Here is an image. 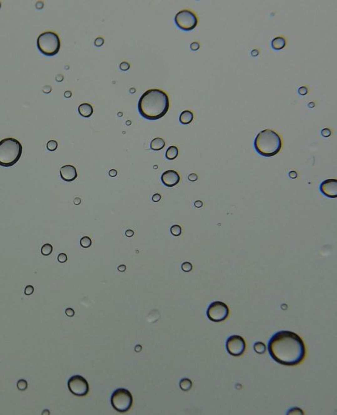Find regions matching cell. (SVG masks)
I'll return each mask as SVG.
<instances>
[{
  "label": "cell",
  "mask_w": 337,
  "mask_h": 415,
  "mask_svg": "<svg viewBox=\"0 0 337 415\" xmlns=\"http://www.w3.org/2000/svg\"><path fill=\"white\" fill-rule=\"evenodd\" d=\"M198 17L194 13L186 9L179 11L175 17L176 26L185 31L194 29L198 24Z\"/></svg>",
  "instance_id": "52a82bcc"
},
{
  "label": "cell",
  "mask_w": 337,
  "mask_h": 415,
  "mask_svg": "<svg viewBox=\"0 0 337 415\" xmlns=\"http://www.w3.org/2000/svg\"><path fill=\"white\" fill-rule=\"evenodd\" d=\"M321 134L324 137H329L331 134V132L329 129H324L321 131Z\"/></svg>",
  "instance_id": "1f68e13d"
},
{
  "label": "cell",
  "mask_w": 337,
  "mask_h": 415,
  "mask_svg": "<svg viewBox=\"0 0 337 415\" xmlns=\"http://www.w3.org/2000/svg\"><path fill=\"white\" fill-rule=\"evenodd\" d=\"M17 388L19 389L20 391H24L26 390L27 387H28V384L27 382L25 380H20L17 382Z\"/></svg>",
  "instance_id": "d4e9b609"
},
{
  "label": "cell",
  "mask_w": 337,
  "mask_h": 415,
  "mask_svg": "<svg viewBox=\"0 0 337 415\" xmlns=\"http://www.w3.org/2000/svg\"><path fill=\"white\" fill-rule=\"evenodd\" d=\"M65 313H66V315H67L68 316H69V317H72V316H73L74 315V310H73V309H71V308H67V309L65 310Z\"/></svg>",
  "instance_id": "836d02e7"
},
{
  "label": "cell",
  "mask_w": 337,
  "mask_h": 415,
  "mask_svg": "<svg viewBox=\"0 0 337 415\" xmlns=\"http://www.w3.org/2000/svg\"><path fill=\"white\" fill-rule=\"evenodd\" d=\"M161 198V196L160 194H156L153 196H152V201L154 202H158L160 201Z\"/></svg>",
  "instance_id": "8d00e7d4"
},
{
  "label": "cell",
  "mask_w": 337,
  "mask_h": 415,
  "mask_svg": "<svg viewBox=\"0 0 337 415\" xmlns=\"http://www.w3.org/2000/svg\"><path fill=\"white\" fill-rule=\"evenodd\" d=\"M282 139L278 134L271 129H265L258 133L254 140V148L263 157H273L282 148Z\"/></svg>",
  "instance_id": "3957f363"
},
{
  "label": "cell",
  "mask_w": 337,
  "mask_h": 415,
  "mask_svg": "<svg viewBox=\"0 0 337 415\" xmlns=\"http://www.w3.org/2000/svg\"><path fill=\"white\" fill-rule=\"evenodd\" d=\"M171 232L175 236H179L182 233V228L179 225H173L171 228Z\"/></svg>",
  "instance_id": "603a6c76"
},
{
  "label": "cell",
  "mask_w": 337,
  "mask_h": 415,
  "mask_svg": "<svg viewBox=\"0 0 337 415\" xmlns=\"http://www.w3.org/2000/svg\"><path fill=\"white\" fill-rule=\"evenodd\" d=\"M194 205H195L196 207L200 208V207H202V205H203V203H202V201H196L194 203Z\"/></svg>",
  "instance_id": "60d3db41"
},
{
  "label": "cell",
  "mask_w": 337,
  "mask_h": 415,
  "mask_svg": "<svg viewBox=\"0 0 337 415\" xmlns=\"http://www.w3.org/2000/svg\"><path fill=\"white\" fill-rule=\"evenodd\" d=\"M138 111L144 118L154 120L165 116L169 108L167 94L158 89H151L142 94L138 101Z\"/></svg>",
  "instance_id": "7a4b0ae2"
},
{
  "label": "cell",
  "mask_w": 337,
  "mask_h": 415,
  "mask_svg": "<svg viewBox=\"0 0 337 415\" xmlns=\"http://www.w3.org/2000/svg\"><path fill=\"white\" fill-rule=\"evenodd\" d=\"M78 111L79 114L82 117L88 118L90 117L93 113V107L92 106L87 103L82 104L79 105Z\"/></svg>",
  "instance_id": "5bb4252c"
},
{
  "label": "cell",
  "mask_w": 337,
  "mask_h": 415,
  "mask_svg": "<svg viewBox=\"0 0 337 415\" xmlns=\"http://www.w3.org/2000/svg\"><path fill=\"white\" fill-rule=\"evenodd\" d=\"M165 143L164 140L161 138H154L150 144V148L152 150L159 151L165 147Z\"/></svg>",
  "instance_id": "e0dca14e"
},
{
  "label": "cell",
  "mask_w": 337,
  "mask_h": 415,
  "mask_svg": "<svg viewBox=\"0 0 337 415\" xmlns=\"http://www.w3.org/2000/svg\"><path fill=\"white\" fill-rule=\"evenodd\" d=\"M135 232L132 230H128L125 232V235L127 236V237H132V236L134 235Z\"/></svg>",
  "instance_id": "f35d334b"
},
{
  "label": "cell",
  "mask_w": 337,
  "mask_h": 415,
  "mask_svg": "<svg viewBox=\"0 0 337 415\" xmlns=\"http://www.w3.org/2000/svg\"><path fill=\"white\" fill-rule=\"evenodd\" d=\"M37 47L40 52L46 56H54L59 52L61 42L58 35L53 32H46L38 36Z\"/></svg>",
  "instance_id": "5b68a950"
},
{
  "label": "cell",
  "mask_w": 337,
  "mask_h": 415,
  "mask_svg": "<svg viewBox=\"0 0 337 415\" xmlns=\"http://www.w3.org/2000/svg\"><path fill=\"white\" fill-rule=\"evenodd\" d=\"M53 251V246L49 244H44L42 249H41V253L44 256H48Z\"/></svg>",
  "instance_id": "44dd1931"
},
{
  "label": "cell",
  "mask_w": 337,
  "mask_h": 415,
  "mask_svg": "<svg viewBox=\"0 0 337 415\" xmlns=\"http://www.w3.org/2000/svg\"><path fill=\"white\" fill-rule=\"evenodd\" d=\"M271 358L284 366H296L306 356V347L302 338L290 331H280L273 335L268 343Z\"/></svg>",
  "instance_id": "6da1fadb"
},
{
  "label": "cell",
  "mask_w": 337,
  "mask_h": 415,
  "mask_svg": "<svg viewBox=\"0 0 337 415\" xmlns=\"http://www.w3.org/2000/svg\"><path fill=\"white\" fill-rule=\"evenodd\" d=\"M58 142H57L55 140H49V141L47 143V149L50 151H54L57 149L58 148Z\"/></svg>",
  "instance_id": "cb8c5ba5"
},
{
  "label": "cell",
  "mask_w": 337,
  "mask_h": 415,
  "mask_svg": "<svg viewBox=\"0 0 337 415\" xmlns=\"http://www.w3.org/2000/svg\"><path fill=\"white\" fill-rule=\"evenodd\" d=\"M200 48V44L198 42H193L190 44V49L192 51H196Z\"/></svg>",
  "instance_id": "d6a6232c"
},
{
  "label": "cell",
  "mask_w": 337,
  "mask_h": 415,
  "mask_svg": "<svg viewBox=\"0 0 337 415\" xmlns=\"http://www.w3.org/2000/svg\"><path fill=\"white\" fill-rule=\"evenodd\" d=\"M229 314V309L228 306L223 302L214 301L207 308V316L209 320L219 322L225 321Z\"/></svg>",
  "instance_id": "ba28073f"
},
{
  "label": "cell",
  "mask_w": 337,
  "mask_h": 415,
  "mask_svg": "<svg viewBox=\"0 0 337 415\" xmlns=\"http://www.w3.org/2000/svg\"><path fill=\"white\" fill-rule=\"evenodd\" d=\"M80 203H81V199L79 198V197H76V198L74 200V203L75 205H78L79 204H80Z\"/></svg>",
  "instance_id": "7bdbcfd3"
},
{
  "label": "cell",
  "mask_w": 337,
  "mask_h": 415,
  "mask_svg": "<svg viewBox=\"0 0 337 415\" xmlns=\"http://www.w3.org/2000/svg\"><path fill=\"white\" fill-rule=\"evenodd\" d=\"M126 267L125 265H120L117 268L118 271H120V272H125L126 271Z\"/></svg>",
  "instance_id": "ab89813d"
},
{
  "label": "cell",
  "mask_w": 337,
  "mask_h": 415,
  "mask_svg": "<svg viewBox=\"0 0 337 415\" xmlns=\"http://www.w3.org/2000/svg\"><path fill=\"white\" fill-rule=\"evenodd\" d=\"M80 244L83 248H88L92 245V240L88 236H84L83 238L80 239Z\"/></svg>",
  "instance_id": "7402d4cb"
},
{
  "label": "cell",
  "mask_w": 337,
  "mask_h": 415,
  "mask_svg": "<svg viewBox=\"0 0 337 415\" xmlns=\"http://www.w3.org/2000/svg\"><path fill=\"white\" fill-rule=\"evenodd\" d=\"M179 181L180 176L175 170H167L164 172L161 175V182L165 186L173 187L176 186Z\"/></svg>",
  "instance_id": "7c38bea8"
},
{
  "label": "cell",
  "mask_w": 337,
  "mask_h": 415,
  "mask_svg": "<svg viewBox=\"0 0 337 415\" xmlns=\"http://www.w3.org/2000/svg\"><path fill=\"white\" fill-rule=\"evenodd\" d=\"M188 180L191 182H195L198 180V175L195 173H192L188 176Z\"/></svg>",
  "instance_id": "d590c367"
},
{
  "label": "cell",
  "mask_w": 337,
  "mask_h": 415,
  "mask_svg": "<svg viewBox=\"0 0 337 415\" xmlns=\"http://www.w3.org/2000/svg\"><path fill=\"white\" fill-rule=\"evenodd\" d=\"M34 292V287L31 285L27 286L24 290V294L27 296H30Z\"/></svg>",
  "instance_id": "83f0119b"
},
{
  "label": "cell",
  "mask_w": 337,
  "mask_h": 415,
  "mask_svg": "<svg viewBox=\"0 0 337 415\" xmlns=\"http://www.w3.org/2000/svg\"><path fill=\"white\" fill-rule=\"evenodd\" d=\"M298 92L300 95H306L308 93V88L306 87H305V86H302V87L299 88Z\"/></svg>",
  "instance_id": "e575fe53"
},
{
  "label": "cell",
  "mask_w": 337,
  "mask_h": 415,
  "mask_svg": "<svg viewBox=\"0 0 337 415\" xmlns=\"http://www.w3.org/2000/svg\"><path fill=\"white\" fill-rule=\"evenodd\" d=\"M109 175L111 177H115L117 175V171L115 169H111L109 171Z\"/></svg>",
  "instance_id": "74e56055"
},
{
  "label": "cell",
  "mask_w": 337,
  "mask_h": 415,
  "mask_svg": "<svg viewBox=\"0 0 337 415\" xmlns=\"http://www.w3.org/2000/svg\"><path fill=\"white\" fill-rule=\"evenodd\" d=\"M64 95H65V98H71V97L72 93H71V92H70V91H66V92H65V94H64Z\"/></svg>",
  "instance_id": "ee69618b"
},
{
  "label": "cell",
  "mask_w": 337,
  "mask_h": 415,
  "mask_svg": "<svg viewBox=\"0 0 337 415\" xmlns=\"http://www.w3.org/2000/svg\"><path fill=\"white\" fill-rule=\"evenodd\" d=\"M181 269L185 272H190L192 270V265L189 262H184L181 265Z\"/></svg>",
  "instance_id": "484cf974"
},
{
  "label": "cell",
  "mask_w": 337,
  "mask_h": 415,
  "mask_svg": "<svg viewBox=\"0 0 337 415\" xmlns=\"http://www.w3.org/2000/svg\"><path fill=\"white\" fill-rule=\"evenodd\" d=\"M58 260L61 263H65V262L67 261V255L65 253H60L58 257Z\"/></svg>",
  "instance_id": "f1b7e54d"
},
{
  "label": "cell",
  "mask_w": 337,
  "mask_h": 415,
  "mask_svg": "<svg viewBox=\"0 0 337 415\" xmlns=\"http://www.w3.org/2000/svg\"><path fill=\"white\" fill-rule=\"evenodd\" d=\"M194 119V114L192 112L190 111H184L181 113L179 120L182 124H188L192 122Z\"/></svg>",
  "instance_id": "2e32d148"
},
{
  "label": "cell",
  "mask_w": 337,
  "mask_h": 415,
  "mask_svg": "<svg viewBox=\"0 0 337 415\" xmlns=\"http://www.w3.org/2000/svg\"><path fill=\"white\" fill-rule=\"evenodd\" d=\"M226 348L230 355L238 357L244 353L246 349V343L241 336L233 335L227 340Z\"/></svg>",
  "instance_id": "30bf717a"
},
{
  "label": "cell",
  "mask_w": 337,
  "mask_h": 415,
  "mask_svg": "<svg viewBox=\"0 0 337 415\" xmlns=\"http://www.w3.org/2000/svg\"><path fill=\"white\" fill-rule=\"evenodd\" d=\"M286 46V40L283 37L275 38L271 42V47L275 50H281Z\"/></svg>",
  "instance_id": "9a60e30c"
},
{
  "label": "cell",
  "mask_w": 337,
  "mask_h": 415,
  "mask_svg": "<svg viewBox=\"0 0 337 415\" xmlns=\"http://www.w3.org/2000/svg\"><path fill=\"white\" fill-rule=\"evenodd\" d=\"M289 176H290V178H296L297 177V173H296V172H295V171H294V170H292V171L290 172V173H289Z\"/></svg>",
  "instance_id": "b9f144b4"
},
{
  "label": "cell",
  "mask_w": 337,
  "mask_h": 415,
  "mask_svg": "<svg viewBox=\"0 0 337 415\" xmlns=\"http://www.w3.org/2000/svg\"><path fill=\"white\" fill-rule=\"evenodd\" d=\"M133 398L130 392L126 389L119 388L114 391L111 397L112 407L117 411L124 413L132 407Z\"/></svg>",
  "instance_id": "8992f818"
},
{
  "label": "cell",
  "mask_w": 337,
  "mask_h": 415,
  "mask_svg": "<svg viewBox=\"0 0 337 415\" xmlns=\"http://www.w3.org/2000/svg\"><path fill=\"white\" fill-rule=\"evenodd\" d=\"M69 391L79 397L86 395L89 392V385L86 380L80 375H74L67 383Z\"/></svg>",
  "instance_id": "9c48e42d"
},
{
  "label": "cell",
  "mask_w": 337,
  "mask_h": 415,
  "mask_svg": "<svg viewBox=\"0 0 337 415\" xmlns=\"http://www.w3.org/2000/svg\"><path fill=\"white\" fill-rule=\"evenodd\" d=\"M179 386L182 391L187 392L191 389L192 386V382L188 378H183L181 380Z\"/></svg>",
  "instance_id": "d6986e66"
},
{
  "label": "cell",
  "mask_w": 337,
  "mask_h": 415,
  "mask_svg": "<svg viewBox=\"0 0 337 415\" xmlns=\"http://www.w3.org/2000/svg\"><path fill=\"white\" fill-rule=\"evenodd\" d=\"M287 414H304V412L299 408L295 407V408H292L291 410H290L287 412Z\"/></svg>",
  "instance_id": "4316f807"
},
{
  "label": "cell",
  "mask_w": 337,
  "mask_h": 415,
  "mask_svg": "<svg viewBox=\"0 0 337 415\" xmlns=\"http://www.w3.org/2000/svg\"><path fill=\"white\" fill-rule=\"evenodd\" d=\"M178 154H179V150H178V148L176 146L172 145L170 146L167 149L166 154H165V157H166V158L169 159V160H173V159L176 158Z\"/></svg>",
  "instance_id": "ac0fdd59"
},
{
  "label": "cell",
  "mask_w": 337,
  "mask_h": 415,
  "mask_svg": "<svg viewBox=\"0 0 337 415\" xmlns=\"http://www.w3.org/2000/svg\"><path fill=\"white\" fill-rule=\"evenodd\" d=\"M321 192L329 198L337 197V180L336 179H328L323 181L319 187Z\"/></svg>",
  "instance_id": "8fae6325"
},
{
  "label": "cell",
  "mask_w": 337,
  "mask_h": 415,
  "mask_svg": "<svg viewBox=\"0 0 337 415\" xmlns=\"http://www.w3.org/2000/svg\"><path fill=\"white\" fill-rule=\"evenodd\" d=\"M23 147L20 142L13 138L0 141V166L9 167L16 164L22 155Z\"/></svg>",
  "instance_id": "277c9868"
},
{
  "label": "cell",
  "mask_w": 337,
  "mask_h": 415,
  "mask_svg": "<svg viewBox=\"0 0 337 415\" xmlns=\"http://www.w3.org/2000/svg\"><path fill=\"white\" fill-rule=\"evenodd\" d=\"M1 6H2V5H1V2H0V9H1Z\"/></svg>",
  "instance_id": "f6af8a7d"
},
{
  "label": "cell",
  "mask_w": 337,
  "mask_h": 415,
  "mask_svg": "<svg viewBox=\"0 0 337 415\" xmlns=\"http://www.w3.org/2000/svg\"><path fill=\"white\" fill-rule=\"evenodd\" d=\"M253 349L258 354H263L266 351L265 345L262 342H256L253 345Z\"/></svg>",
  "instance_id": "ffe728a7"
},
{
  "label": "cell",
  "mask_w": 337,
  "mask_h": 415,
  "mask_svg": "<svg viewBox=\"0 0 337 415\" xmlns=\"http://www.w3.org/2000/svg\"><path fill=\"white\" fill-rule=\"evenodd\" d=\"M119 67H120V70H122V71H127V70L129 69L130 65L127 62H122L120 64Z\"/></svg>",
  "instance_id": "4dcf8cb0"
},
{
  "label": "cell",
  "mask_w": 337,
  "mask_h": 415,
  "mask_svg": "<svg viewBox=\"0 0 337 415\" xmlns=\"http://www.w3.org/2000/svg\"><path fill=\"white\" fill-rule=\"evenodd\" d=\"M104 43V40L102 38H100V37L97 38L95 40V41H94V44H95V46H97V47H100V46H101L103 45Z\"/></svg>",
  "instance_id": "f546056e"
},
{
  "label": "cell",
  "mask_w": 337,
  "mask_h": 415,
  "mask_svg": "<svg viewBox=\"0 0 337 415\" xmlns=\"http://www.w3.org/2000/svg\"><path fill=\"white\" fill-rule=\"evenodd\" d=\"M60 176L63 180L72 182L77 178V169L73 165L67 164L60 169Z\"/></svg>",
  "instance_id": "4fadbf2b"
}]
</instances>
